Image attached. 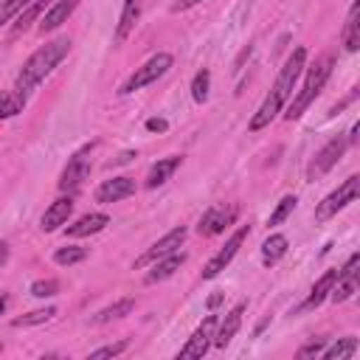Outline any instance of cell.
Instances as JSON below:
<instances>
[{"label":"cell","instance_id":"obj_9","mask_svg":"<svg viewBox=\"0 0 360 360\" xmlns=\"http://www.w3.org/2000/svg\"><path fill=\"white\" fill-rule=\"evenodd\" d=\"M236 214H239L236 205H211V208L200 217L197 233H200V236H217V233H222L228 225H233Z\"/></svg>","mask_w":360,"mask_h":360},{"label":"cell","instance_id":"obj_5","mask_svg":"<svg viewBox=\"0 0 360 360\" xmlns=\"http://www.w3.org/2000/svg\"><path fill=\"white\" fill-rule=\"evenodd\" d=\"M357 194H360V177L352 174V177H346L332 194H326V197L318 202V208H315V222H326V219H332L338 211H343L349 202H354Z\"/></svg>","mask_w":360,"mask_h":360},{"label":"cell","instance_id":"obj_18","mask_svg":"<svg viewBox=\"0 0 360 360\" xmlns=\"http://www.w3.org/2000/svg\"><path fill=\"white\" fill-rule=\"evenodd\" d=\"M107 225H110V217H107V214H84V217H79L76 222H70V225L65 228V233H68V236H90V233L104 231Z\"/></svg>","mask_w":360,"mask_h":360},{"label":"cell","instance_id":"obj_33","mask_svg":"<svg viewBox=\"0 0 360 360\" xmlns=\"http://www.w3.org/2000/svg\"><path fill=\"white\" fill-rule=\"evenodd\" d=\"M56 292H59V281L56 278H42V281L31 284V295H37V298H53Z\"/></svg>","mask_w":360,"mask_h":360},{"label":"cell","instance_id":"obj_34","mask_svg":"<svg viewBox=\"0 0 360 360\" xmlns=\"http://www.w3.org/2000/svg\"><path fill=\"white\" fill-rule=\"evenodd\" d=\"M127 346H129L127 340H118V343H110V346H101V349H96V352H90V360H104V357H115V354H121V352H124Z\"/></svg>","mask_w":360,"mask_h":360},{"label":"cell","instance_id":"obj_22","mask_svg":"<svg viewBox=\"0 0 360 360\" xmlns=\"http://www.w3.org/2000/svg\"><path fill=\"white\" fill-rule=\"evenodd\" d=\"M138 17H141V0H124L121 17H118V25H115V42H124L132 34Z\"/></svg>","mask_w":360,"mask_h":360},{"label":"cell","instance_id":"obj_31","mask_svg":"<svg viewBox=\"0 0 360 360\" xmlns=\"http://www.w3.org/2000/svg\"><path fill=\"white\" fill-rule=\"evenodd\" d=\"M31 0H0V28L8 25Z\"/></svg>","mask_w":360,"mask_h":360},{"label":"cell","instance_id":"obj_4","mask_svg":"<svg viewBox=\"0 0 360 360\" xmlns=\"http://www.w3.org/2000/svg\"><path fill=\"white\" fill-rule=\"evenodd\" d=\"M90 166H93V143H84L79 146L70 158H68V166L62 169V177H59V188L65 194H73L82 188V183L87 180L90 174Z\"/></svg>","mask_w":360,"mask_h":360},{"label":"cell","instance_id":"obj_19","mask_svg":"<svg viewBox=\"0 0 360 360\" xmlns=\"http://www.w3.org/2000/svg\"><path fill=\"white\" fill-rule=\"evenodd\" d=\"M180 160H183L180 155H172V158H163V160H158V163L149 169V174H146V183H143V186H146L149 191H152V188H160V186H163V183H166V180H169V177L177 172Z\"/></svg>","mask_w":360,"mask_h":360},{"label":"cell","instance_id":"obj_12","mask_svg":"<svg viewBox=\"0 0 360 360\" xmlns=\"http://www.w3.org/2000/svg\"><path fill=\"white\" fill-rule=\"evenodd\" d=\"M186 242V228L180 225V228H172L169 233H163L141 259H135V267H146V264H152V262H158V259H163V256H169V253H174L180 245Z\"/></svg>","mask_w":360,"mask_h":360},{"label":"cell","instance_id":"obj_15","mask_svg":"<svg viewBox=\"0 0 360 360\" xmlns=\"http://www.w3.org/2000/svg\"><path fill=\"white\" fill-rule=\"evenodd\" d=\"M242 315H245V301H239L222 321H217V329H214V346H217V349H225V346L233 340V335H236L239 326H242Z\"/></svg>","mask_w":360,"mask_h":360},{"label":"cell","instance_id":"obj_40","mask_svg":"<svg viewBox=\"0 0 360 360\" xmlns=\"http://www.w3.org/2000/svg\"><path fill=\"white\" fill-rule=\"evenodd\" d=\"M219 301H222V292H217V295H211V298H208V309H214V307H219Z\"/></svg>","mask_w":360,"mask_h":360},{"label":"cell","instance_id":"obj_24","mask_svg":"<svg viewBox=\"0 0 360 360\" xmlns=\"http://www.w3.org/2000/svg\"><path fill=\"white\" fill-rule=\"evenodd\" d=\"M284 253H287V236L284 233H270L264 239V245H262V264L273 267V264H278L284 259Z\"/></svg>","mask_w":360,"mask_h":360},{"label":"cell","instance_id":"obj_21","mask_svg":"<svg viewBox=\"0 0 360 360\" xmlns=\"http://www.w3.org/2000/svg\"><path fill=\"white\" fill-rule=\"evenodd\" d=\"M51 3H53V0H31V3L14 17V28H11V34H22V31H28L34 22H39V17L48 11Z\"/></svg>","mask_w":360,"mask_h":360},{"label":"cell","instance_id":"obj_27","mask_svg":"<svg viewBox=\"0 0 360 360\" xmlns=\"http://www.w3.org/2000/svg\"><path fill=\"white\" fill-rule=\"evenodd\" d=\"M53 315H56V307L34 309V312H28V315H20V318H14V321H11V326H14V329H20V326H37V323H45V321H51Z\"/></svg>","mask_w":360,"mask_h":360},{"label":"cell","instance_id":"obj_1","mask_svg":"<svg viewBox=\"0 0 360 360\" xmlns=\"http://www.w3.org/2000/svg\"><path fill=\"white\" fill-rule=\"evenodd\" d=\"M304 68H307V48H295V51L287 56V62L281 65V70H278V76H276V84L270 87V93H267L264 101L259 104L256 115L250 118V124H248L250 132L264 129V127L287 107V101H290V96H292V90H295V84H298Z\"/></svg>","mask_w":360,"mask_h":360},{"label":"cell","instance_id":"obj_37","mask_svg":"<svg viewBox=\"0 0 360 360\" xmlns=\"http://www.w3.org/2000/svg\"><path fill=\"white\" fill-rule=\"evenodd\" d=\"M197 3H200V0H177V3L172 6V11L177 14V11H186V8H191V6H197Z\"/></svg>","mask_w":360,"mask_h":360},{"label":"cell","instance_id":"obj_29","mask_svg":"<svg viewBox=\"0 0 360 360\" xmlns=\"http://www.w3.org/2000/svg\"><path fill=\"white\" fill-rule=\"evenodd\" d=\"M84 256H87L84 248H79V245H68V248H59V250L53 253V262L62 264V267H70V264H76V262H84Z\"/></svg>","mask_w":360,"mask_h":360},{"label":"cell","instance_id":"obj_42","mask_svg":"<svg viewBox=\"0 0 360 360\" xmlns=\"http://www.w3.org/2000/svg\"><path fill=\"white\" fill-rule=\"evenodd\" d=\"M0 352H3V346H0Z\"/></svg>","mask_w":360,"mask_h":360},{"label":"cell","instance_id":"obj_2","mask_svg":"<svg viewBox=\"0 0 360 360\" xmlns=\"http://www.w3.org/2000/svg\"><path fill=\"white\" fill-rule=\"evenodd\" d=\"M68 51H70V39H68V37H56V39L45 42L39 51H34V53L25 59V65H22L20 73H17L14 90H11V93L20 98L22 107L28 104V98L34 96V90L42 84V79L51 76V70L68 56Z\"/></svg>","mask_w":360,"mask_h":360},{"label":"cell","instance_id":"obj_3","mask_svg":"<svg viewBox=\"0 0 360 360\" xmlns=\"http://www.w3.org/2000/svg\"><path fill=\"white\" fill-rule=\"evenodd\" d=\"M332 65H335V59L326 53V56L315 59V65L304 68V70H307V76H304L301 90L292 96V101H290V107H287V112H284V118H287V121L301 118V115L307 112V107H309V104H312V101L321 96V90H323L326 79L332 76Z\"/></svg>","mask_w":360,"mask_h":360},{"label":"cell","instance_id":"obj_41","mask_svg":"<svg viewBox=\"0 0 360 360\" xmlns=\"http://www.w3.org/2000/svg\"><path fill=\"white\" fill-rule=\"evenodd\" d=\"M6 307H8V295H6V292H0V315L6 312Z\"/></svg>","mask_w":360,"mask_h":360},{"label":"cell","instance_id":"obj_38","mask_svg":"<svg viewBox=\"0 0 360 360\" xmlns=\"http://www.w3.org/2000/svg\"><path fill=\"white\" fill-rule=\"evenodd\" d=\"M8 262V245L6 242H0V267Z\"/></svg>","mask_w":360,"mask_h":360},{"label":"cell","instance_id":"obj_16","mask_svg":"<svg viewBox=\"0 0 360 360\" xmlns=\"http://www.w3.org/2000/svg\"><path fill=\"white\" fill-rule=\"evenodd\" d=\"M135 194V180L132 177H112V180H104L98 188H96V202H118L124 197Z\"/></svg>","mask_w":360,"mask_h":360},{"label":"cell","instance_id":"obj_17","mask_svg":"<svg viewBox=\"0 0 360 360\" xmlns=\"http://www.w3.org/2000/svg\"><path fill=\"white\" fill-rule=\"evenodd\" d=\"M186 262V253L183 250H174V253H169V256H163V259H158V262H152V270L146 273V284H158V281H166L174 270H180V264Z\"/></svg>","mask_w":360,"mask_h":360},{"label":"cell","instance_id":"obj_30","mask_svg":"<svg viewBox=\"0 0 360 360\" xmlns=\"http://www.w3.org/2000/svg\"><path fill=\"white\" fill-rule=\"evenodd\" d=\"M208 87H211V73L202 68V70H197V76L191 82V98L194 101H205L208 98Z\"/></svg>","mask_w":360,"mask_h":360},{"label":"cell","instance_id":"obj_39","mask_svg":"<svg viewBox=\"0 0 360 360\" xmlns=\"http://www.w3.org/2000/svg\"><path fill=\"white\" fill-rule=\"evenodd\" d=\"M132 158H135V152H121V155H118L112 163H127V160H132Z\"/></svg>","mask_w":360,"mask_h":360},{"label":"cell","instance_id":"obj_20","mask_svg":"<svg viewBox=\"0 0 360 360\" xmlns=\"http://www.w3.org/2000/svg\"><path fill=\"white\" fill-rule=\"evenodd\" d=\"M335 281H338V270H326L315 284H312V290H309V295H307V301L301 304V309H315L318 304H323L326 298H329V292H332V287H335Z\"/></svg>","mask_w":360,"mask_h":360},{"label":"cell","instance_id":"obj_32","mask_svg":"<svg viewBox=\"0 0 360 360\" xmlns=\"http://www.w3.org/2000/svg\"><path fill=\"white\" fill-rule=\"evenodd\" d=\"M17 112H22L20 98H17L14 93H0V121H3V118H11V115H17Z\"/></svg>","mask_w":360,"mask_h":360},{"label":"cell","instance_id":"obj_36","mask_svg":"<svg viewBox=\"0 0 360 360\" xmlns=\"http://www.w3.org/2000/svg\"><path fill=\"white\" fill-rule=\"evenodd\" d=\"M146 129L149 132H166L169 129V121L166 118H146Z\"/></svg>","mask_w":360,"mask_h":360},{"label":"cell","instance_id":"obj_35","mask_svg":"<svg viewBox=\"0 0 360 360\" xmlns=\"http://www.w3.org/2000/svg\"><path fill=\"white\" fill-rule=\"evenodd\" d=\"M321 352H323V340L318 338V340H309L307 346H301V349H298V357L304 360V357H315V354H321Z\"/></svg>","mask_w":360,"mask_h":360},{"label":"cell","instance_id":"obj_23","mask_svg":"<svg viewBox=\"0 0 360 360\" xmlns=\"http://www.w3.org/2000/svg\"><path fill=\"white\" fill-rule=\"evenodd\" d=\"M343 48L349 53H354L360 48V3L357 0L352 3L349 17H346V25H343Z\"/></svg>","mask_w":360,"mask_h":360},{"label":"cell","instance_id":"obj_11","mask_svg":"<svg viewBox=\"0 0 360 360\" xmlns=\"http://www.w3.org/2000/svg\"><path fill=\"white\" fill-rule=\"evenodd\" d=\"M357 264H360V253H352L349 262L338 270V281H335V287L329 292V298L335 304H343L357 292Z\"/></svg>","mask_w":360,"mask_h":360},{"label":"cell","instance_id":"obj_26","mask_svg":"<svg viewBox=\"0 0 360 360\" xmlns=\"http://www.w3.org/2000/svg\"><path fill=\"white\" fill-rule=\"evenodd\" d=\"M354 352H357V338H343V340L332 343L329 349H323L321 357H323V360H346V357H352Z\"/></svg>","mask_w":360,"mask_h":360},{"label":"cell","instance_id":"obj_6","mask_svg":"<svg viewBox=\"0 0 360 360\" xmlns=\"http://www.w3.org/2000/svg\"><path fill=\"white\" fill-rule=\"evenodd\" d=\"M172 53H155L152 59H146L141 68H135V73L121 84V96H129V93H135V90H141V87H146V84H152V82H158L169 68H172Z\"/></svg>","mask_w":360,"mask_h":360},{"label":"cell","instance_id":"obj_10","mask_svg":"<svg viewBox=\"0 0 360 360\" xmlns=\"http://www.w3.org/2000/svg\"><path fill=\"white\" fill-rule=\"evenodd\" d=\"M214 329H217V315H208L186 340V346L177 352V357H202L214 346Z\"/></svg>","mask_w":360,"mask_h":360},{"label":"cell","instance_id":"obj_28","mask_svg":"<svg viewBox=\"0 0 360 360\" xmlns=\"http://www.w3.org/2000/svg\"><path fill=\"white\" fill-rule=\"evenodd\" d=\"M295 202H298V197L295 194H287V197H281L278 200V205H276V211L267 217V225L273 228V225H281L290 214H292V208H295Z\"/></svg>","mask_w":360,"mask_h":360},{"label":"cell","instance_id":"obj_7","mask_svg":"<svg viewBox=\"0 0 360 360\" xmlns=\"http://www.w3.org/2000/svg\"><path fill=\"white\" fill-rule=\"evenodd\" d=\"M346 146H349V141L343 138V135H335V138H329L318 152H315V158L309 160V166H307V180L312 183V180H318V177H323L332 166H338V160L343 158V152H346Z\"/></svg>","mask_w":360,"mask_h":360},{"label":"cell","instance_id":"obj_8","mask_svg":"<svg viewBox=\"0 0 360 360\" xmlns=\"http://www.w3.org/2000/svg\"><path fill=\"white\" fill-rule=\"evenodd\" d=\"M248 233H250V228H248V225H239V228L231 233V239H228V242L208 259V264L202 267V278H205V281H208V278H217V276L231 264V259L236 256V250L242 248V242L248 239Z\"/></svg>","mask_w":360,"mask_h":360},{"label":"cell","instance_id":"obj_25","mask_svg":"<svg viewBox=\"0 0 360 360\" xmlns=\"http://www.w3.org/2000/svg\"><path fill=\"white\" fill-rule=\"evenodd\" d=\"M132 309H135V298H118L115 304L98 309V312L93 315V323H110V321H118V318L129 315Z\"/></svg>","mask_w":360,"mask_h":360},{"label":"cell","instance_id":"obj_14","mask_svg":"<svg viewBox=\"0 0 360 360\" xmlns=\"http://www.w3.org/2000/svg\"><path fill=\"white\" fill-rule=\"evenodd\" d=\"M76 6H79V0H53V3L48 6V11L39 17L37 31H39V34H51V31H56L62 22H68V17L76 11Z\"/></svg>","mask_w":360,"mask_h":360},{"label":"cell","instance_id":"obj_13","mask_svg":"<svg viewBox=\"0 0 360 360\" xmlns=\"http://www.w3.org/2000/svg\"><path fill=\"white\" fill-rule=\"evenodd\" d=\"M70 214H73V194L59 197V200H53V202L45 208V214H42V219H39V228H42L45 233H53L56 228L68 225V217H70Z\"/></svg>","mask_w":360,"mask_h":360}]
</instances>
